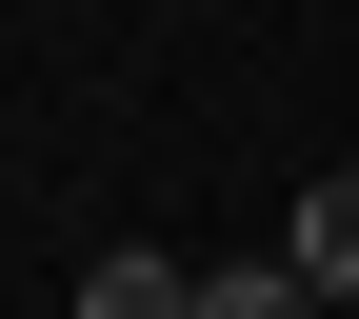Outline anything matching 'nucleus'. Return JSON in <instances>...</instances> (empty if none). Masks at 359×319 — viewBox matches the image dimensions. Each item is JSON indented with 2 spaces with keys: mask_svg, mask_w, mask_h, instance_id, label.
<instances>
[{
  "mask_svg": "<svg viewBox=\"0 0 359 319\" xmlns=\"http://www.w3.org/2000/svg\"><path fill=\"white\" fill-rule=\"evenodd\" d=\"M80 319H200V259H160V240H100V259H80Z\"/></svg>",
  "mask_w": 359,
  "mask_h": 319,
  "instance_id": "f257e3e1",
  "label": "nucleus"
},
{
  "mask_svg": "<svg viewBox=\"0 0 359 319\" xmlns=\"http://www.w3.org/2000/svg\"><path fill=\"white\" fill-rule=\"evenodd\" d=\"M280 259H299L320 299H359V160H339V179H299V219H280Z\"/></svg>",
  "mask_w": 359,
  "mask_h": 319,
  "instance_id": "f03ea898",
  "label": "nucleus"
},
{
  "mask_svg": "<svg viewBox=\"0 0 359 319\" xmlns=\"http://www.w3.org/2000/svg\"><path fill=\"white\" fill-rule=\"evenodd\" d=\"M200 319H320V280H299V259H219Z\"/></svg>",
  "mask_w": 359,
  "mask_h": 319,
  "instance_id": "7ed1b4c3",
  "label": "nucleus"
}]
</instances>
